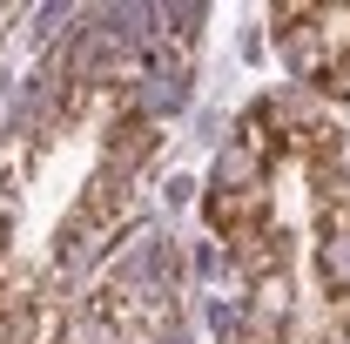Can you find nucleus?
I'll use <instances>...</instances> for the list:
<instances>
[{
	"instance_id": "obj_1",
	"label": "nucleus",
	"mask_w": 350,
	"mask_h": 344,
	"mask_svg": "<svg viewBox=\"0 0 350 344\" xmlns=\"http://www.w3.org/2000/svg\"><path fill=\"white\" fill-rule=\"evenodd\" d=\"M283 68L323 95V101H350V7H323V0H290L269 14Z\"/></svg>"
},
{
	"instance_id": "obj_2",
	"label": "nucleus",
	"mask_w": 350,
	"mask_h": 344,
	"mask_svg": "<svg viewBox=\"0 0 350 344\" xmlns=\"http://www.w3.org/2000/svg\"><path fill=\"white\" fill-rule=\"evenodd\" d=\"M122 210H129V169L101 162V169L88 175V189L75 196L61 236H54V270H81V263H94V257H101V243H115Z\"/></svg>"
},
{
	"instance_id": "obj_3",
	"label": "nucleus",
	"mask_w": 350,
	"mask_h": 344,
	"mask_svg": "<svg viewBox=\"0 0 350 344\" xmlns=\"http://www.w3.org/2000/svg\"><path fill=\"white\" fill-rule=\"evenodd\" d=\"M7 243H14V175L0 169V263H7Z\"/></svg>"
}]
</instances>
